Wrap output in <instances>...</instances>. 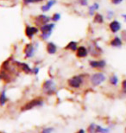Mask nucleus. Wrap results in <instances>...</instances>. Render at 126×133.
I'll list each match as a JSON object with an SVG mask.
<instances>
[{
    "instance_id": "obj_28",
    "label": "nucleus",
    "mask_w": 126,
    "mask_h": 133,
    "mask_svg": "<svg viewBox=\"0 0 126 133\" xmlns=\"http://www.w3.org/2000/svg\"><path fill=\"white\" fill-rule=\"evenodd\" d=\"M39 71H40V68H38V66H34L32 68V74H35V75H37L39 74Z\"/></svg>"
},
{
    "instance_id": "obj_11",
    "label": "nucleus",
    "mask_w": 126,
    "mask_h": 133,
    "mask_svg": "<svg viewBox=\"0 0 126 133\" xmlns=\"http://www.w3.org/2000/svg\"><path fill=\"white\" fill-rule=\"evenodd\" d=\"M75 54H76V56L78 58L82 59V58L87 57L88 55V54H89V52H88V49L85 46H79V47H78Z\"/></svg>"
},
{
    "instance_id": "obj_4",
    "label": "nucleus",
    "mask_w": 126,
    "mask_h": 133,
    "mask_svg": "<svg viewBox=\"0 0 126 133\" xmlns=\"http://www.w3.org/2000/svg\"><path fill=\"white\" fill-rule=\"evenodd\" d=\"M106 77L103 73H96L93 74L90 78V81L91 84L92 85L93 87H98L101 85L103 82H104L105 81Z\"/></svg>"
},
{
    "instance_id": "obj_33",
    "label": "nucleus",
    "mask_w": 126,
    "mask_h": 133,
    "mask_svg": "<svg viewBox=\"0 0 126 133\" xmlns=\"http://www.w3.org/2000/svg\"><path fill=\"white\" fill-rule=\"evenodd\" d=\"M76 133H85V131L84 129H79Z\"/></svg>"
},
{
    "instance_id": "obj_7",
    "label": "nucleus",
    "mask_w": 126,
    "mask_h": 133,
    "mask_svg": "<svg viewBox=\"0 0 126 133\" xmlns=\"http://www.w3.org/2000/svg\"><path fill=\"white\" fill-rule=\"evenodd\" d=\"M23 53H24L25 58H32L36 54V48H35L34 44L32 43H28L24 46L23 49Z\"/></svg>"
},
{
    "instance_id": "obj_3",
    "label": "nucleus",
    "mask_w": 126,
    "mask_h": 133,
    "mask_svg": "<svg viewBox=\"0 0 126 133\" xmlns=\"http://www.w3.org/2000/svg\"><path fill=\"white\" fill-rule=\"evenodd\" d=\"M84 77L82 75H74L68 79V85L73 89H79L83 85Z\"/></svg>"
},
{
    "instance_id": "obj_36",
    "label": "nucleus",
    "mask_w": 126,
    "mask_h": 133,
    "mask_svg": "<svg viewBox=\"0 0 126 133\" xmlns=\"http://www.w3.org/2000/svg\"><path fill=\"white\" fill-rule=\"evenodd\" d=\"M41 1H43V0H41Z\"/></svg>"
},
{
    "instance_id": "obj_25",
    "label": "nucleus",
    "mask_w": 126,
    "mask_h": 133,
    "mask_svg": "<svg viewBox=\"0 0 126 133\" xmlns=\"http://www.w3.org/2000/svg\"><path fill=\"white\" fill-rule=\"evenodd\" d=\"M55 131V128L53 127H45L42 130L41 133H53Z\"/></svg>"
},
{
    "instance_id": "obj_29",
    "label": "nucleus",
    "mask_w": 126,
    "mask_h": 133,
    "mask_svg": "<svg viewBox=\"0 0 126 133\" xmlns=\"http://www.w3.org/2000/svg\"><path fill=\"white\" fill-rule=\"evenodd\" d=\"M113 15H114V12L109 10V11L107 12V18H108V19H111V18L113 17Z\"/></svg>"
},
{
    "instance_id": "obj_37",
    "label": "nucleus",
    "mask_w": 126,
    "mask_h": 133,
    "mask_svg": "<svg viewBox=\"0 0 126 133\" xmlns=\"http://www.w3.org/2000/svg\"><path fill=\"white\" fill-rule=\"evenodd\" d=\"M0 81H1V78H0Z\"/></svg>"
},
{
    "instance_id": "obj_9",
    "label": "nucleus",
    "mask_w": 126,
    "mask_h": 133,
    "mask_svg": "<svg viewBox=\"0 0 126 133\" xmlns=\"http://www.w3.org/2000/svg\"><path fill=\"white\" fill-rule=\"evenodd\" d=\"M89 65L92 68L102 69L106 66V62H105V61H104V60H98V61L93 60V61H90Z\"/></svg>"
},
{
    "instance_id": "obj_35",
    "label": "nucleus",
    "mask_w": 126,
    "mask_h": 133,
    "mask_svg": "<svg viewBox=\"0 0 126 133\" xmlns=\"http://www.w3.org/2000/svg\"><path fill=\"white\" fill-rule=\"evenodd\" d=\"M0 133H4V132H0Z\"/></svg>"
},
{
    "instance_id": "obj_24",
    "label": "nucleus",
    "mask_w": 126,
    "mask_h": 133,
    "mask_svg": "<svg viewBox=\"0 0 126 133\" xmlns=\"http://www.w3.org/2000/svg\"><path fill=\"white\" fill-rule=\"evenodd\" d=\"M51 34H52V32H44V33H41V36H40V37L42 38V40H43V41H46V40H48L50 37Z\"/></svg>"
},
{
    "instance_id": "obj_34",
    "label": "nucleus",
    "mask_w": 126,
    "mask_h": 133,
    "mask_svg": "<svg viewBox=\"0 0 126 133\" xmlns=\"http://www.w3.org/2000/svg\"><path fill=\"white\" fill-rule=\"evenodd\" d=\"M123 17L124 18V21L126 22V14H124V15H123Z\"/></svg>"
},
{
    "instance_id": "obj_12",
    "label": "nucleus",
    "mask_w": 126,
    "mask_h": 133,
    "mask_svg": "<svg viewBox=\"0 0 126 133\" xmlns=\"http://www.w3.org/2000/svg\"><path fill=\"white\" fill-rule=\"evenodd\" d=\"M46 50L47 53L49 55H55L57 52V46L54 43V42H48L46 46Z\"/></svg>"
},
{
    "instance_id": "obj_26",
    "label": "nucleus",
    "mask_w": 126,
    "mask_h": 133,
    "mask_svg": "<svg viewBox=\"0 0 126 133\" xmlns=\"http://www.w3.org/2000/svg\"><path fill=\"white\" fill-rule=\"evenodd\" d=\"M60 19H61V15L59 14V13H55V14L53 15L52 18H51V20H52L53 22H58Z\"/></svg>"
},
{
    "instance_id": "obj_27",
    "label": "nucleus",
    "mask_w": 126,
    "mask_h": 133,
    "mask_svg": "<svg viewBox=\"0 0 126 133\" xmlns=\"http://www.w3.org/2000/svg\"><path fill=\"white\" fill-rule=\"evenodd\" d=\"M23 4H33V3H38L42 2L41 0H23Z\"/></svg>"
},
{
    "instance_id": "obj_21",
    "label": "nucleus",
    "mask_w": 126,
    "mask_h": 133,
    "mask_svg": "<svg viewBox=\"0 0 126 133\" xmlns=\"http://www.w3.org/2000/svg\"><path fill=\"white\" fill-rule=\"evenodd\" d=\"M94 23H104V17L100 13H96L94 16Z\"/></svg>"
},
{
    "instance_id": "obj_20",
    "label": "nucleus",
    "mask_w": 126,
    "mask_h": 133,
    "mask_svg": "<svg viewBox=\"0 0 126 133\" xmlns=\"http://www.w3.org/2000/svg\"><path fill=\"white\" fill-rule=\"evenodd\" d=\"M98 8H100V5H98V3H94L92 5H91V6L89 7V15L90 16L94 15L95 11L98 10Z\"/></svg>"
},
{
    "instance_id": "obj_23",
    "label": "nucleus",
    "mask_w": 126,
    "mask_h": 133,
    "mask_svg": "<svg viewBox=\"0 0 126 133\" xmlns=\"http://www.w3.org/2000/svg\"><path fill=\"white\" fill-rule=\"evenodd\" d=\"M87 132L88 133H96V124L92 123L89 126L87 127Z\"/></svg>"
},
{
    "instance_id": "obj_32",
    "label": "nucleus",
    "mask_w": 126,
    "mask_h": 133,
    "mask_svg": "<svg viewBox=\"0 0 126 133\" xmlns=\"http://www.w3.org/2000/svg\"><path fill=\"white\" fill-rule=\"evenodd\" d=\"M87 1L88 0H79V3L83 6H85V5H87Z\"/></svg>"
},
{
    "instance_id": "obj_14",
    "label": "nucleus",
    "mask_w": 126,
    "mask_h": 133,
    "mask_svg": "<svg viewBox=\"0 0 126 133\" xmlns=\"http://www.w3.org/2000/svg\"><path fill=\"white\" fill-rule=\"evenodd\" d=\"M8 102V97L6 94V90L3 89L0 92V106H4Z\"/></svg>"
},
{
    "instance_id": "obj_13",
    "label": "nucleus",
    "mask_w": 126,
    "mask_h": 133,
    "mask_svg": "<svg viewBox=\"0 0 126 133\" xmlns=\"http://www.w3.org/2000/svg\"><path fill=\"white\" fill-rule=\"evenodd\" d=\"M110 30H111L112 33H117V31L120 30V29H121V24H120L119 22H117V21L114 20L112 21V22L110 23Z\"/></svg>"
},
{
    "instance_id": "obj_5",
    "label": "nucleus",
    "mask_w": 126,
    "mask_h": 133,
    "mask_svg": "<svg viewBox=\"0 0 126 133\" xmlns=\"http://www.w3.org/2000/svg\"><path fill=\"white\" fill-rule=\"evenodd\" d=\"M12 62H13V64L15 65L16 68L17 69H19L20 71L23 72L24 74H32V68L29 66V64H27V63L18 62V61H16V60H12Z\"/></svg>"
},
{
    "instance_id": "obj_31",
    "label": "nucleus",
    "mask_w": 126,
    "mask_h": 133,
    "mask_svg": "<svg viewBox=\"0 0 126 133\" xmlns=\"http://www.w3.org/2000/svg\"><path fill=\"white\" fill-rule=\"evenodd\" d=\"M123 2V0H111V3L113 4H119L120 3H122Z\"/></svg>"
},
{
    "instance_id": "obj_8",
    "label": "nucleus",
    "mask_w": 126,
    "mask_h": 133,
    "mask_svg": "<svg viewBox=\"0 0 126 133\" xmlns=\"http://www.w3.org/2000/svg\"><path fill=\"white\" fill-rule=\"evenodd\" d=\"M88 52H89V54L92 55V56H98V55H101L102 50L95 42H92V43H91L90 46L88 47Z\"/></svg>"
},
{
    "instance_id": "obj_1",
    "label": "nucleus",
    "mask_w": 126,
    "mask_h": 133,
    "mask_svg": "<svg viewBox=\"0 0 126 133\" xmlns=\"http://www.w3.org/2000/svg\"><path fill=\"white\" fill-rule=\"evenodd\" d=\"M56 91H57V87L53 79H48L42 85V92L46 96L55 95L56 94Z\"/></svg>"
},
{
    "instance_id": "obj_17",
    "label": "nucleus",
    "mask_w": 126,
    "mask_h": 133,
    "mask_svg": "<svg viewBox=\"0 0 126 133\" xmlns=\"http://www.w3.org/2000/svg\"><path fill=\"white\" fill-rule=\"evenodd\" d=\"M55 3H56L55 0H49V1L46 4L42 5V10L43 12L49 11V10L51 9V7H52L53 5L55 4Z\"/></svg>"
},
{
    "instance_id": "obj_19",
    "label": "nucleus",
    "mask_w": 126,
    "mask_h": 133,
    "mask_svg": "<svg viewBox=\"0 0 126 133\" xmlns=\"http://www.w3.org/2000/svg\"><path fill=\"white\" fill-rule=\"evenodd\" d=\"M111 129L110 128H104L98 124H96V133H110Z\"/></svg>"
},
{
    "instance_id": "obj_15",
    "label": "nucleus",
    "mask_w": 126,
    "mask_h": 133,
    "mask_svg": "<svg viewBox=\"0 0 126 133\" xmlns=\"http://www.w3.org/2000/svg\"><path fill=\"white\" fill-rule=\"evenodd\" d=\"M55 23H47V24H44L40 27V30H41L42 33L44 32H52L53 29L55 28Z\"/></svg>"
},
{
    "instance_id": "obj_2",
    "label": "nucleus",
    "mask_w": 126,
    "mask_h": 133,
    "mask_svg": "<svg viewBox=\"0 0 126 133\" xmlns=\"http://www.w3.org/2000/svg\"><path fill=\"white\" fill-rule=\"evenodd\" d=\"M44 105V99L41 97H37L35 99H32L29 100L28 102H26L22 107H21V111H30L32 109L37 108V107H42Z\"/></svg>"
},
{
    "instance_id": "obj_18",
    "label": "nucleus",
    "mask_w": 126,
    "mask_h": 133,
    "mask_svg": "<svg viewBox=\"0 0 126 133\" xmlns=\"http://www.w3.org/2000/svg\"><path fill=\"white\" fill-rule=\"evenodd\" d=\"M111 45L112 47H115V48H119L122 46V40L120 37H115L113 38V40L111 42Z\"/></svg>"
},
{
    "instance_id": "obj_30",
    "label": "nucleus",
    "mask_w": 126,
    "mask_h": 133,
    "mask_svg": "<svg viewBox=\"0 0 126 133\" xmlns=\"http://www.w3.org/2000/svg\"><path fill=\"white\" fill-rule=\"evenodd\" d=\"M122 87H123V91H124V94H126V79H124L122 83Z\"/></svg>"
},
{
    "instance_id": "obj_10",
    "label": "nucleus",
    "mask_w": 126,
    "mask_h": 133,
    "mask_svg": "<svg viewBox=\"0 0 126 133\" xmlns=\"http://www.w3.org/2000/svg\"><path fill=\"white\" fill-rule=\"evenodd\" d=\"M38 33V29L34 26H27L25 28V36L29 39H32L35 35Z\"/></svg>"
},
{
    "instance_id": "obj_22",
    "label": "nucleus",
    "mask_w": 126,
    "mask_h": 133,
    "mask_svg": "<svg viewBox=\"0 0 126 133\" xmlns=\"http://www.w3.org/2000/svg\"><path fill=\"white\" fill-rule=\"evenodd\" d=\"M110 83L113 85V86H117L118 84V78H117V76L113 74V75L110 77Z\"/></svg>"
},
{
    "instance_id": "obj_16",
    "label": "nucleus",
    "mask_w": 126,
    "mask_h": 133,
    "mask_svg": "<svg viewBox=\"0 0 126 133\" xmlns=\"http://www.w3.org/2000/svg\"><path fill=\"white\" fill-rule=\"evenodd\" d=\"M77 49H78V42H74V41L68 42V43L67 44V46L65 47V49L70 50V51H73V52H76Z\"/></svg>"
},
{
    "instance_id": "obj_6",
    "label": "nucleus",
    "mask_w": 126,
    "mask_h": 133,
    "mask_svg": "<svg viewBox=\"0 0 126 133\" xmlns=\"http://www.w3.org/2000/svg\"><path fill=\"white\" fill-rule=\"evenodd\" d=\"M50 20H51V18L49 17H48V16L39 15V16H37V17H35L34 23H35V24H36V25L41 27V26H42V25L49 23Z\"/></svg>"
}]
</instances>
